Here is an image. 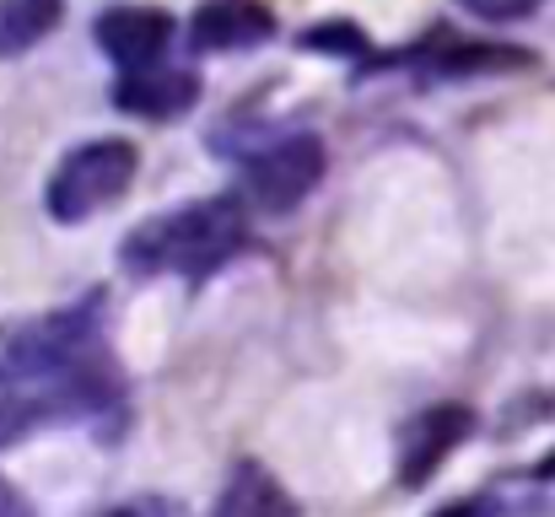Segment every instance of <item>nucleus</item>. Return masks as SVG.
<instances>
[{
  "label": "nucleus",
  "instance_id": "6",
  "mask_svg": "<svg viewBox=\"0 0 555 517\" xmlns=\"http://www.w3.org/2000/svg\"><path fill=\"white\" fill-rule=\"evenodd\" d=\"M173 33H179V22L168 11H157V5H108L98 16V43L125 76L157 70V60L168 54Z\"/></svg>",
  "mask_w": 555,
  "mask_h": 517
},
{
  "label": "nucleus",
  "instance_id": "7",
  "mask_svg": "<svg viewBox=\"0 0 555 517\" xmlns=\"http://www.w3.org/2000/svg\"><path fill=\"white\" fill-rule=\"evenodd\" d=\"M189 38L205 54H243L275 38V11L264 0H199L189 16Z\"/></svg>",
  "mask_w": 555,
  "mask_h": 517
},
{
  "label": "nucleus",
  "instance_id": "17",
  "mask_svg": "<svg viewBox=\"0 0 555 517\" xmlns=\"http://www.w3.org/2000/svg\"><path fill=\"white\" fill-rule=\"evenodd\" d=\"M534 480H545V486H555V453H545V458L534 464Z\"/></svg>",
  "mask_w": 555,
  "mask_h": 517
},
{
  "label": "nucleus",
  "instance_id": "5",
  "mask_svg": "<svg viewBox=\"0 0 555 517\" xmlns=\"http://www.w3.org/2000/svg\"><path fill=\"white\" fill-rule=\"evenodd\" d=\"M475 431V410L469 404H431L421 410L404 431H399V480L404 486H426Z\"/></svg>",
  "mask_w": 555,
  "mask_h": 517
},
{
  "label": "nucleus",
  "instance_id": "2",
  "mask_svg": "<svg viewBox=\"0 0 555 517\" xmlns=\"http://www.w3.org/2000/svg\"><path fill=\"white\" fill-rule=\"evenodd\" d=\"M248 243V216L232 194L216 199H189L179 210H163L152 221H141L125 243L119 259L130 275L157 281V275H179V281H205L216 275L237 248Z\"/></svg>",
  "mask_w": 555,
  "mask_h": 517
},
{
  "label": "nucleus",
  "instance_id": "14",
  "mask_svg": "<svg viewBox=\"0 0 555 517\" xmlns=\"http://www.w3.org/2000/svg\"><path fill=\"white\" fill-rule=\"evenodd\" d=\"M33 426H38V421H33L16 399H5V393H0V453H5V448H16Z\"/></svg>",
  "mask_w": 555,
  "mask_h": 517
},
{
  "label": "nucleus",
  "instance_id": "4",
  "mask_svg": "<svg viewBox=\"0 0 555 517\" xmlns=\"http://www.w3.org/2000/svg\"><path fill=\"white\" fill-rule=\"evenodd\" d=\"M324 178V141L319 135H286L264 152L248 157L243 168V194L248 205L281 216V210H297Z\"/></svg>",
  "mask_w": 555,
  "mask_h": 517
},
{
  "label": "nucleus",
  "instance_id": "1",
  "mask_svg": "<svg viewBox=\"0 0 555 517\" xmlns=\"http://www.w3.org/2000/svg\"><path fill=\"white\" fill-rule=\"evenodd\" d=\"M0 393L33 421H98L119 410L125 383L108 350L103 297H81L0 335Z\"/></svg>",
  "mask_w": 555,
  "mask_h": 517
},
{
  "label": "nucleus",
  "instance_id": "3",
  "mask_svg": "<svg viewBox=\"0 0 555 517\" xmlns=\"http://www.w3.org/2000/svg\"><path fill=\"white\" fill-rule=\"evenodd\" d=\"M141 172V152L119 135H103V141H87L76 152L60 157V168L49 172V189H43V205L54 221L76 227L98 210H108L114 199H125V189L135 183Z\"/></svg>",
  "mask_w": 555,
  "mask_h": 517
},
{
  "label": "nucleus",
  "instance_id": "15",
  "mask_svg": "<svg viewBox=\"0 0 555 517\" xmlns=\"http://www.w3.org/2000/svg\"><path fill=\"white\" fill-rule=\"evenodd\" d=\"M437 517H491V502H486V496H464V502L442 507Z\"/></svg>",
  "mask_w": 555,
  "mask_h": 517
},
{
  "label": "nucleus",
  "instance_id": "12",
  "mask_svg": "<svg viewBox=\"0 0 555 517\" xmlns=\"http://www.w3.org/2000/svg\"><path fill=\"white\" fill-rule=\"evenodd\" d=\"M464 11H475L480 22H524L540 11V0H459Z\"/></svg>",
  "mask_w": 555,
  "mask_h": 517
},
{
  "label": "nucleus",
  "instance_id": "16",
  "mask_svg": "<svg viewBox=\"0 0 555 517\" xmlns=\"http://www.w3.org/2000/svg\"><path fill=\"white\" fill-rule=\"evenodd\" d=\"M0 517H33V507H27V502H22V496L5 486V480H0Z\"/></svg>",
  "mask_w": 555,
  "mask_h": 517
},
{
  "label": "nucleus",
  "instance_id": "9",
  "mask_svg": "<svg viewBox=\"0 0 555 517\" xmlns=\"http://www.w3.org/2000/svg\"><path fill=\"white\" fill-rule=\"evenodd\" d=\"M210 517H297V502L264 464H237L216 496Z\"/></svg>",
  "mask_w": 555,
  "mask_h": 517
},
{
  "label": "nucleus",
  "instance_id": "11",
  "mask_svg": "<svg viewBox=\"0 0 555 517\" xmlns=\"http://www.w3.org/2000/svg\"><path fill=\"white\" fill-rule=\"evenodd\" d=\"M302 49L351 60V54H367V33H362L357 22H319V27H308V33H302Z\"/></svg>",
  "mask_w": 555,
  "mask_h": 517
},
{
  "label": "nucleus",
  "instance_id": "13",
  "mask_svg": "<svg viewBox=\"0 0 555 517\" xmlns=\"http://www.w3.org/2000/svg\"><path fill=\"white\" fill-rule=\"evenodd\" d=\"M98 517H189V513L184 502H173V496H135V502H119V507H108Z\"/></svg>",
  "mask_w": 555,
  "mask_h": 517
},
{
  "label": "nucleus",
  "instance_id": "8",
  "mask_svg": "<svg viewBox=\"0 0 555 517\" xmlns=\"http://www.w3.org/2000/svg\"><path fill=\"white\" fill-rule=\"evenodd\" d=\"M199 103V81L189 70H135L114 87V108L135 119H179Z\"/></svg>",
  "mask_w": 555,
  "mask_h": 517
},
{
  "label": "nucleus",
  "instance_id": "10",
  "mask_svg": "<svg viewBox=\"0 0 555 517\" xmlns=\"http://www.w3.org/2000/svg\"><path fill=\"white\" fill-rule=\"evenodd\" d=\"M65 16V0H0V54L38 49Z\"/></svg>",
  "mask_w": 555,
  "mask_h": 517
}]
</instances>
